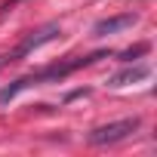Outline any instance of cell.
Instances as JSON below:
<instances>
[{"label": "cell", "mask_w": 157, "mask_h": 157, "mask_svg": "<svg viewBox=\"0 0 157 157\" xmlns=\"http://www.w3.org/2000/svg\"><path fill=\"white\" fill-rule=\"evenodd\" d=\"M108 56H111V49H96V52H90V56H71V59H65V62H56V65H49V68L31 71V74L19 77V80H13L10 86H3V90H0V105L13 102V99H16L22 90H28V86H40V83H59V80H65V77H71L74 71L90 68V65H96L99 59H108Z\"/></svg>", "instance_id": "6da1fadb"}, {"label": "cell", "mask_w": 157, "mask_h": 157, "mask_svg": "<svg viewBox=\"0 0 157 157\" xmlns=\"http://www.w3.org/2000/svg\"><path fill=\"white\" fill-rule=\"evenodd\" d=\"M139 117H126V120H114V123H105V126H96L90 136H86V142L90 145H114V142H123V139H129L136 129H139Z\"/></svg>", "instance_id": "7a4b0ae2"}, {"label": "cell", "mask_w": 157, "mask_h": 157, "mask_svg": "<svg viewBox=\"0 0 157 157\" xmlns=\"http://www.w3.org/2000/svg\"><path fill=\"white\" fill-rule=\"evenodd\" d=\"M56 37H62V28L56 25V22H49V25H43V28H37V31H31L16 49H10V56H13V62H19V59H25L28 52H34V49H40L43 43H52Z\"/></svg>", "instance_id": "3957f363"}, {"label": "cell", "mask_w": 157, "mask_h": 157, "mask_svg": "<svg viewBox=\"0 0 157 157\" xmlns=\"http://www.w3.org/2000/svg\"><path fill=\"white\" fill-rule=\"evenodd\" d=\"M136 22H139V16H136V13H120V16H111V19L96 22V25H93V34H96V37H108V34H117V31L132 28Z\"/></svg>", "instance_id": "277c9868"}, {"label": "cell", "mask_w": 157, "mask_h": 157, "mask_svg": "<svg viewBox=\"0 0 157 157\" xmlns=\"http://www.w3.org/2000/svg\"><path fill=\"white\" fill-rule=\"evenodd\" d=\"M148 74H151V68H148V65H132V68H123V71L111 74V77H108V86L120 90V86H129V83H142Z\"/></svg>", "instance_id": "5b68a950"}, {"label": "cell", "mask_w": 157, "mask_h": 157, "mask_svg": "<svg viewBox=\"0 0 157 157\" xmlns=\"http://www.w3.org/2000/svg\"><path fill=\"white\" fill-rule=\"evenodd\" d=\"M145 52H148V43H136V46L123 49V52H120V59H123V62H132V59H139V56H145Z\"/></svg>", "instance_id": "8992f818"}, {"label": "cell", "mask_w": 157, "mask_h": 157, "mask_svg": "<svg viewBox=\"0 0 157 157\" xmlns=\"http://www.w3.org/2000/svg\"><path fill=\"white\" fill-rule=\"evenodd\" d=\"M16 3H19V0H6V3H3V6H0V16H6V13H10V10H13Z\"/></svg>", "instance_id": "52a82bcc"}]
</instances>
